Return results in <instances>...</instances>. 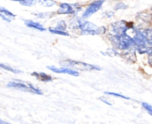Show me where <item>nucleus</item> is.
<instances>
[{"mask_svg":"<svg viewBox=\"0 0 152 124\" xmlns=\"http://www.w3.org/2000/svg\"><path fill=\"white\" fill-rule=\"evenodd\" d=\"M75 22V28H78L83 35H102L106 33L107 29L105 27H99L95 24L85 20L84 19H77Z\"/></svg>","mask_w":152,"mask_h":124,"instance_id":"obj_1","label":"nucleus"},{"mask_svg":"<svg viewBox=\"0 0 152 124\" xmlns=\"http://www.w3.org/2000/svg\"><path fill=\"white\" fill-rule=\"evenodd\" d=\"M110 40L115 49L121 51H126L134 48L133 38L126 34L120 36H110Z\"/></svg>","mask_w":152,"mask_h":124,"instance_id":"obj_2","label":"nucleus"},{"mask_svg":"<svg viewBox=\"0 0 152 124\" xmlns=\"http://www.w3.org/2000/svg\"><path fill=\"white\" fill-rule=\"evenodd\" d=\"M134 49L140 54H151L152 52V43L149 42L144 38V36L140 33L139 29H137L135 35L133 36Z\"/></svg>","mask_w":152,"mask_h":124,"instance_id":"obj_3","label":"nucleus"},{"mask_svg":"<svg viewBox=\"0 0 152 124\" xmlns=\"http://www.w3.org/2000/svg\"><path fill=\"white\" fill-rule=\"evenodd\" d=\"M7 86L9 88H13V89H17V90H20L23 91H27V92H30V93H34V94H38V95H42V91L37 89V87H35L33 84L26 83V82H21V81H12L10 82Z\"/></svg>","mask_w":152,"mask_h":124,"instance_id":"obj_4","label":"nucleus"},{"mask_svg":"<svg viewBox=\"0 0 152 124\" xmlns=\"http://www.w3.org/2000/svg\"><path fill=\"white\" fill-rule=\"evenodd\" d=\"M64 63L66 64L65 66L67 67H70L78 70H83V71H99L101 70V67L95 65H91V64H87L85 62H81V61H75V60H65Z\"/></svg>","mask_w":152,"mask_h":124,"instance_id":"obj_5","label":"nucleus"},{"mask_svg":"<svg viewBox=\"0 0 152 124\" xmlns=\"http://www.w3.org/2000/svg\"><path fill=\"white\" fill-rule=\"evenodd\" d=\"M80 10H81V7L78 5V4H69L67 3H61L60 4L58 12L61 14H73Z\"/></svg>","mask_w":152,"mask_h":124,"instance_id":"obj_6","label":"nucleus"},{"mask_svg":"<svg viewBox=\"0 0 152 124\" xmlns=\"http://www.w3.org/2000/svg\"><path fill=\"white\" fill-rule=\"evenodd\" d=\"M103 3H104V1H102V0L94 1L93 3H91L87 6V8L86 9V11L84 12V13H83V19H86V18L90 17L91 15H93L94 13L97 12L102 8Z\"/></svg>","mask_w":152,"mask_h":124,"instance_id":"obj_7","label":"nucleus"},{"mask_svg":"<svg viewBox=\"0 0 152 124\" xmlns=\"http://www.w3.org/2000/svg\"><path fill=\"white\" fill-rule=\"evenodd\" d=\"M48 69H50L51 71L53 72H55V73H59V74H68V75H73V76H78L79 75V73L77 71V70H74V69H71V68H69V67H53V66H49L47 67Z\"/></svg>","mask_w":152,"mask_h":124,"instance_id":"obj_8","label":"nucleus"},{"mask_svg":"<svg viewBox=\"0 0 152 124\" xmlns=\"http://www.w3.org/2000/svg\"><path fill=\"white\" fill-rule=\"evenodd\" d=\"M25 24L27 27L28 28H35V29H37L39 31H45V28L43 27V25H41L40 23L38 22H35L33 20H25Z\"/></svg>","mask_w":152,"mask_h":124,"instance_id":"obj_9","label":"nucleus"},{"mask_svg":"<svg viewBox=\"0 0 152 124\" xmlns=\"http://www.w3.org/2000/svg\"><path fill=\"white\" fill-rule=\"evenodd\" d=\"M32 75L35 76L37 79L40 80V81H43V82H51L52 81V76L45 74V73H37V72H33L32 73Z\"/></svg>","mask_w":152,"mask_h":124,"instance_id":"obj_10","label":"nucleus"},{"mask_svg":"<svg viewBox=\"0 0 152 124\" xmlns=\"http://www.w3.org/2000/svg\"><path fill=\"white\" fill-rule=\"evenodd\" d=\"M139 31L144 36V38L146 40H148L149 42L152 43V28H146L141 29Z\"/></svg>","mask_w":152,"mask_h":124,"instance_id":"obj_11","label":"nucleus"},{"mask_svg":"<svg viewBox=\"0 0 152 124\" xmlns=\"http://www.w3.org/2000/svg\"><path fill=\"white\" fill-rule=\"evenodd\" d=\"M106 95H110V96H114V97H118V98H121V99H126V100H130V98L129 97H126L123 94H120V93H117V92H111V91H105L104 92Z\"/></svg>","mask_w":152,"mask_h":124,"instance_id":"obj_12","label":"nucleus"},{"mask_svg":"<svg viewBox=\"0 0 152 124\" xmlns=\"http://www.w3.org/2000/svg\"><path fill=\"white\" fill-rule=\"evenodd\" d=\"M49 31H50L51 33H53V34L61 35V36H69V33H67L66 31L58 30V29H56V28H49Z\"/></svg>","mask_w":152,"mask_h":124,"instance_id":"obj_13","label":"nucleus"},{"mask_svg":"<svg viewBox=\"0 0 152 124\" xmlns=\"http://www.w3.org/2000/svg\"><path fill=\"white\" fill-rule=\"evenodd\" d=\"M0 14H4L5 16H6V18H8V17H10V18H14L15 17V15L13 14V13H12L11 12H9L8 10H6L5 8H4V7H2V6H0Z\"/></svg>","mask_w":152,"mask_h":124,"instance_id":"obj_14","label":"nucleus"},{"mask_svg":"<svg viewBox=\"0 0 152 124\" xmlns=\"http://www.w3.org/2000/svg\"><path fill=\"white\" fill-rule=\"evenodd\" d=\"M0 68H3L4 70H7L9 72H12V73H20V71L18 69H15V68H13V67H10L8 65L2 64V63H0Z\"/></svg>","mask_w":152,"mask_h":124,"instance_id":"obj_15","label":"nucleus"},{"mask_svg":"<svg viewBox=\"0 0 152 124\" xmlns=\"http://www.w3.org/2000/svg\"><path fill=\"white\" fill-rule=\"evenodd\" d=\"M142 107L147 111V113L152 116V106L151 105H150L149 103H146V102H142Z\"/></svg>","mask_w":152,"mask_h":124,"instance_id":"obj_16","label":"nucleus"},{"mask_svg":"<svg viewBox=\"0 0 152 124\" xmlns=\"http://www.w3.org/2000/svg\"><path fill=\"white\" fill-rule=\"evenodd\" d=\"M20 4H21L22 5H27V6H30L36 4V1L34 0H18Z\"/></svg>","mask_w":152,"mask_h":124,"instance_id":"obj_17","label":"nucleus"},{"mask_svg":"<svg viewBox=\"0 0 152 124\" xmlns=\"http://www.w3.org/2000/svg\"><path fill=\"white\" fill-rule=\"evenodd\" d=\"M66 23H65V21H63V20H61V21H60L57 25H56V29H58V30H61V31H65V29H66Z\"/></svg>","mask_w":152,"mask_h":124,"instance_id":"obj_18","label":"nucleus"},{"mask_svg":"<svg viewBox=\"0 0 152 124\" xmlns=\"http://www.w3.org/2000/svg\"><path fill=\"white\" fill-rule=\"evenodd\" d=\"M126 7H127V5L125 3L119 2L115 5L114 8H115V10H122V9H126Z\"/></svg>","mask_w":152,"mask_h":124,"instance_id":"obj_19","label":"nucleus"},{"mask_svg":"<svg viewBox=\"0 0 152 124\" xmlns=\"http://www.w3.org/2000/svg\"><path fill=\"white\" fill-rule=\"evenodd\" d=\"M40 4L47 5V6H51V5H53L55 3L53 1H40Z\"/></svg>","mask_w":152,"mask_h":124,"instance_id":"obj_20","label":"nucleus"},{"mask_svg":"<svg viewBox=\"0 0 152 124\" xmlns=\"http://www.w3.org/2000/svg\"><path fill=\"white\" fill-rule=\"evenodd\" d=\"M148 63L152 67V52L148 55Z\"/></svg>","mask_w":152,"mask_h":124,"instance_id":"obj_21","label":"nucleus"},{"mask_svg":"<svg viewBox=\"0 0 152 124\" xmlns=\"http://www.w3.org/2000/svg\"><path fill=\"white\" fill-rule=\"evenodd\" d=\"M100 99H102V102L106 103V104H107V105H109V106H111V105H112V104H111L110 102H108V101H107L106 99H102V98H101Z\"/></svg>","mask_w":152,"mask_h":124,"instance_id":"obj_22","label":"nucleus"},{"mask_svg":"<svg viewBox=\"0 0 152 124\" xmlns=\"http://www.w3.org/2000/svg\"><path fill=\"white\" fill-rule=\"evenodd\" d=\"M0 124H11V123H7V122H4V121H3V120H0Z\"/></svg>","mask_w":152,"mask_h":124,"instance_id":"obj_23","label":"nucleus"}]
</instances>
